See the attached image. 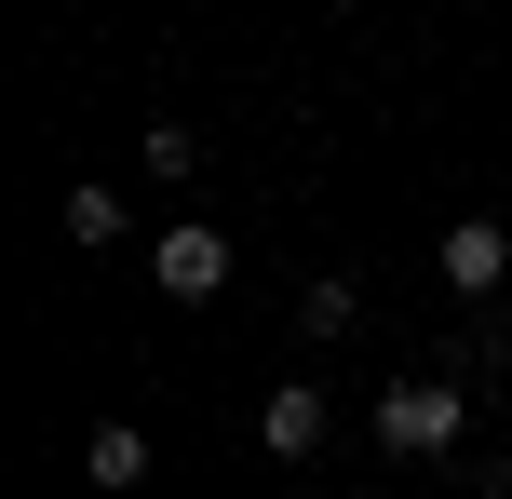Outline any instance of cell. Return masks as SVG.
I'll list each match as a JSON object with an SVG mask.
<instances>
[{
    "mask_svg": "<svg viewBox=\"0 0 512 499\" xmlns=\"http://www.w3.org/2000/svg\"><path fill=\"white\" fill-rule=\"evenodd\" d=\"M351 311H364V284H351V270H324V284L297 297V338H351Z\"/></svg>",
    "mask_w": 512,
    "mask_h": 499,
    "instance_id": "7",
    "label": "cell"
},
{
    "mask_svg": "<svg viewBox=\"0 0 512 499\" xmlns=\"http://www.w3.org/2000/svg\"><path fill=\"white\" fill-rule=\"evenodd\" d=\"M81 473H95L108 499H122V486H149V432H135V419H95V432H81Z\"/></svg>",
    "mask_w": 512,
    "mask_h": 499,
    "instance_id": "5",
    "label": "cell"
},
{
    "mask_svg": "<svg viewBox=\"0 0 512 499\" xmlns=\"http://www.w3.org/2000/svg\"><path fill=\"white\" fill-rule=\"evenodd\" d=\"M324 432H337V405L310 392V378H283V392L256 405V446H270V459H324Z\"/></svg>",
    "mask_w": 512,
    "mask_h": 499,
    "instance_id": "4",
    "label": "cell"
},
{
    "mask_svg": "<svg viewBox=\"0 0 512 499\" xmlns=\"http://www.w3.org/2000/svg\"><path fill=\"white\" fill-rule=\"evenodd\" d=\"M432 270H445V297H499L512 284V216H445Z\"/></svg>",
    "mask_w": 512,
    "mask_h": 499,
    "instance_id": "3",
    "label": "cell"
},
{
    "mask_svg": "<svg viewBox=\"0 0 512 499\" xmlns=\"http://www.w3.org/2000/svg\"><path fill=\"white\" fill-rule=\"evenodd\" d=\"M122 230H135V216H122V189H95V176H81V189H68V243L95 257V243H122Z\"/></svg>",
    "mask_w": 512,
    "mask_h": 499,
    "instance_id": "6",
    "label": "cell"
},
{
    "mask_svg": "<svg viewBox=\"0 0 512 499\" xmlns=\"http://www.w3.org/2000/svg\"><path fill=\"white\" fill-rule=\"evenodd\" d=\"M364 432H378L391 459H459V432H472V419H459V378H391Z\"/></svg>",
    "mask_w": 512,
    "mask_h": 499,
    "instance_id": "1",
    "label": "cell"
},
{
    "mask_svg": "<svg viewBox=\"0 0 512 499\" xmlns=\"http://www.w3.org/2000/svg\"><path fill=\"white\" fill-rule=\"evenodd\" d=\"M149 284L176 297V311L230 297V230H216V216H162V243H149Z\"/></svg>",
    "mask_w": 512,
    "mask_h": 499,
    "instance_id": "2",
    "label": "cell"
},
{
    "mask_svg": "<svg viewBox=\"0 0 512 499\" xmlns=\"http://www.w3.org/2000/svg\"><path fill=\"white\" fill-rule=\"evenodd\" d=\"M135 162H149V176H189V162H203V135H189V122H149V135H135Z\"/></svg>",
    "mask_w": 512,
    "mask_h": 499,
    "instance_id": "8",
    "label": "cell"
}]
</instances>
